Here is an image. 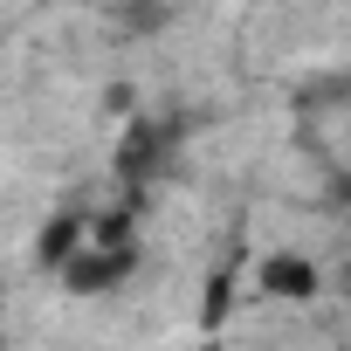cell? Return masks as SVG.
<instances>
[{
    "label": "cell",
    "instance_id": "obj_5",
    "mask_svg": "<svg viewBox=\"0 0 351 351\" xmlns=\"http://www.w3.org/2000/svg\"><path fill=\"white\" fill-rule=\"evenodd\" d=\"M207 351H221V344H207Z\"/></svg>",
    "mask_w": 351,
    "mask_h": 351
},
{
    "label": "cell",
    "instance_id": "obj_1",
    "mask_svg": "<svg viewBox=\"0 0 351 351\" xmlns=\"http://www.w3.org/2000/svg\"><path fill=\"white\" fill-rule=\"evenodd\" d=\"M56 276H62V289H69V296H110L117 282H131V276H138V248H131L124 234H110L104 221H90V228H83V241L69 248V262H62Z\"/></svg>",
    "mask_w": 351,
    "mask_h": 351
},
{
    "label": "cell",
    "instance_id": "obj_2",
    "mask_svg": "<svg viewBox=\"0 0 351 351\" xmlns=\"http://www.w3.org/2000/svg\"><path fill=\"white\" fill-rule=\"evenodd\" d=\"M255 289H262L269 303H317V296H324V269H317L303 248H276V255L255 262Z\"/></svg>",
    "mask_w": 351,
    "mask_h": 351
},
{
    "label": "cell",
    "instance_id": "obj_3",
    "mask_svg": "<svg viewBox=\"0 0 351 351\" xmlns=\"http://www.w3.org/2000/svg\"><path fill=\"white\" fill-rule=\"evenodd\" d=\"M56 8H104V0H56Z\"/></svg>",
    "mask_w": 351,
    "mask_h": 351
},
{
    "label": "cell",
    "instance_id": "obj_4",
    "mask_svg": "<svg viewBox=\"0 0 351 351\" xmlns=\"http://www.w3.org/2000/svg\"><path fill=\"white\" fill-rule=\"evenodd\" d=\"M0 351H8V330H0Z\"/></svg>",
    "mask_w": 351,
    "mask_h": 351
}]
</instances>
